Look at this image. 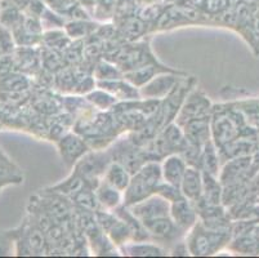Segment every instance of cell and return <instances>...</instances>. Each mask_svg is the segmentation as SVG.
Wrapping results in <instances>:
<instances>
[{
	"mask_svg": "<svg viewBox=\"0 0 259 258\" xmlns=\"http://www.w3.org/2000/svg\"><path fill=\"white\" fill-rule=\"evenodd\" d=\"M162 181L161 163L157 160H147L141 165L137 172L132 174L128 188L124 191V202L122 205L131 207L136 203L155 194L156 188Z\"/></svg>",
	"mask_w": 259,
	"mask_h": 258,
	"instance_id": "1",
	"label": "cell"
},
{
	"mask_svg": "<svg viewBox=\"0 0 259 258\" xmlns=\"http://www.w3.org/2000/svg\"><path fill=\"white\" fill-rule=\"evenodd\" d=\"M231 239V231H217L209 229L200 219L185 235L186 245L192 255H213L220 253L223 248L228 247Z\"/></svg>",
	"mask_w": 259,
	"mask_h": 258,
	"instance_id": "2",
	"label": "cell"
},
{
	"mask_svg": "<svg viewBox=\"0 0 259 258\" xmlns=\"http://www.w3.org/2000/svg\"><path fill=\"white\" fill-rule=\"evenodd\" d=\"M111 162L112 154L108 148L106 150H89L83 158L77 160L72 169L83 177L89 186L96 189Z\"/></svg>",
	"mask_w": 259,
	"mask_h": 258,
	"instance_id": "3",
	"label": "cell"
},
{
	"mask_svg": "<svg viewBox=\"0 0 259 258\" xmlns=\"http://www.w3.org/2000/svg\"><path fill=\"white\" fill-rule=\"evenodd\" d=\"M187 77L181 71H165L155 75L150 82L146 83L140 88L141 98L145 99H161L166 98L173 92L178 83Z\"/></svg>",
	"mask_w": 259,
	"mask_h": 258,
	"instance_id": "4",
	"label": "cell"
},
{
	"mask_svg": "<svg viewBox=\"0 0 259 258\" xmlns=\"http://www.w3.org/2000/svg\"><path fill=\"white\" fill-rule=\"evenodd\" d=\"M211 110H213V105L209 97L205 96L201 91H192L186 97L185 102L181 106L174 122L180 127H183L191 120L210 117Z\"/></svg>",
	"mask_w": 259,
	"mask_h": 258,
	"instance_id": "5",
	"label": "cell"
},
{
	"mask_svg": "<svg viewBox=\"0 0 259 258\" xmlns=\"http://www.w3.org/2000/svg\"><path fill=\"white\" fill-rule=\"evenodd\" d=\"M126 208L141 222L159 218V217L170 216V203L157 194H152L151 196H148V198Z\"/></svg>",
	"mask_w": 259,
	"mask_h": 258,
	"instance_id": "6",
	"label": "cell"
},
{
	"mask_svg": "<svg viewBox=\"0 0 259 258\" xmlns=\"http://www.w3.org/2000/svg\"><path fill=\"white\" fill-rule=\"evenodd\" d=\"M58 153L67 167H74L80 158H83L91 148L84 137L75 133H66L57 141Z\"/></svg>",
	"mask_w": 259,
	"mask_h": 258,
	"instance_id": "7",
	"label": "cell"
},
{
	"mask_svg": "<svg viewBox=\"0 0 259 258\" xmlns=\"http://www.w3.org/2000/svg\"><path fill=\"white\" fill-rule=\"evenodd\" d=\"M170 217L183 233H187L199 221L196 205L185 196L170 203Z\"/></svg>",
	"mask_w": 259,
	"mask_h": 258,
	"instance_id": "8",
	"label": "cell"
},
{
	"mask_svg": "<svg viewBox=\"0 0 259 258\" xmlns=\"http://www.w3.org/2000/svg\"><path fill=\"white\" fill-rule=\"evenodd\" d=\"M230 249L241 254H259V225L254 222L231 239Z\"/></svg>",
	"mask_w": 259,
	"mask_h": 258,
	"instance_id": "9",
	"label": "cell"
},
{
	"mask_svg": "<svg viewBox=\"0 0 259 258\" xmlns=\"http://www.w3.org/2000/svg\"><path fill=\"white\" fill-rule=\"evenodd\" d=\"M183 196L188 199L195 205L201 200L202 190H204V178H202V170L197 167L188 165L185 172L182 182L180 186Z\"/></svg>",
	"mask_w": 259,
	"mask_h": 258,
	"instance_id": "10",
	"label": "cell"
},
{
	"mask_svg": "<svg viewBox=\"0 0 259 258\" xmlns=\"http://www.w3.org/2000/svg\"><path fill=\"white\" fill-rule=\"evenodd\" d=\"M187 167V162L181 154H169L161 162L162 181L180 188Z\"/></svg>",
	"mask_w": 259,
	"mask_h": 258,
	"instance_id": "11",
	"label": "cell"
},
{
	"mask_svg": "<svg viewBox=\"0 0 259 258\" xmlns=\"http://www.w3.org/2000/svg\"><path fill=\"white\" fill-rule=\"evenodd\" d=\"M97 87L101 89H105L108 93H111L112 96L116 97L119 102L141 99L140 88H137L136 85H133L128 80L124 79V77L115 80H102V82H97Z\"/></svg>",
	"mask_w": 259,
	"mask_h": 258,
	"instance_id": "12",
	"label": "cell"
},
{
	"mask_svg": "<svg viewBox=\"0 0 259 258\" xmlns=\"http://www.w3.org/2000/svg\"><path fill=\"white\" fill-rule=\"evenodd\" d=\"M94 193L97 196L101 209L115 210L120 205H122V202H124V193L106 182L105 179H101L97 188L94 189Z\"/></svg>",
	"mask_w": 259,
	"mask_h": 258,
	"instance_id": "13",
	"label": "cell"
},
{
	"mask_svg": "<svg viewBox=\"0 0 259 258\" xmlns=\"http://www.w3.org/2000/svg\"><path fill=\"white\" fill-rule=\"evenodd\" d=\"M120 252L126 255H166L169 254V249L161 247L160 243H155V240H142L131 241L128 244L122 245Z\"/></svg>",
	"mask_w": 259,
	"mask_h": 258,
	"instance_id": "14",
	"label": "cell"
},
{
	"mask_svg": "<svg viewBox=\"0 0 259 258\" xmlns=\"http://www.w3.org/2000/svg\"><path fill=\"white\" fill-rule=\"evenodd\" d=\"M165 71H176L171 68L165 67V66L160 65V63H150V65L142 66V67L134 68V70L124 72V79L128 80L133 85H136L137 88H141L142 85L150 82L155 75L160 74V72H165Z\"/></svg>",
	"mask_w": 259,
	"mask_h": 258,
	"instance_id": "15",
	"label": "cell"
},
{
	"mask_svg": "<svg viewBox=\"0 0 259 258\" xmlns=\"http://www.w3.org/2000/svg\"><path fill=\"white\" fill-rule=\"evenodd\" d=\"M200 169L202 172L211 174L214 177L220 176L221 172V158L220 150L213 142V139H209L201 153V160H200Z\"/></svg>",
	"mask_w": 259,
	"mask_h": 258,
	"instance_id": "16",
	"label": "cell"
},
{
	"mask_svg": "<svg viewBox=\"0 0 259 258\" xmlns=\"http://www.w3.org/2000/svg\"><path fill=\"white\" fill-rule=\"evenodd\" d=\"M131 178L132 173L128 170V168H125L121 163L116 162V160H112L107 167V169H106L102 179H105L106 182H108V183L124 193L125 189L128 188Z\"/></svg>",
	"mask_w": 259,
	"mask_h": 258,
	"instance_id": "17",
	"label": "cell"
},
{
	"mask_svg": "<svg viewBox=\"0 0 259 258\" xmlns=\"http://www.w3.org/2000/svg\"><path fill=\"white\" fill-rule=\"evenodd\" d=\"M147 23L141 20L138 16L137 17H132L131 16V17H126L124 20H121V26L119 27V34L124 39L132 42V40L145 35L147 32Z\"/></svg>",
	"mask_w": 259,
	"mask_h": 258,
	"instance_id": "18",
	"label": "cell"
},
{
	"mask_svg": "<svg viewBox=\"0 0 259 258\" xmlns=\"http://www.w3.org/2000/svg\"><path fill=\"white\" fill-rule=\"evenodd\" d=\"M98 28L97 23L91 22L89 20H71L65 23V31L71 39H81L85 36H92Z\"/></svg>",
	"mask_w": 259,
	"mask_h": 258,
	"instance_id": "19",
	"label": "cell"
},
{
	"mask_svg": "<svg viewBox=\"0 0 259 258\" xmlns=\"http://www.w3.org/2000/svg\"><path fill=\"white\" fill-rule=\"evenodd\" d=\"M85 98L88 99V102L93 106L94 108H97L100 111H107L112 110L115 105H116L119 101L115 96H112L111 93H108L105 89H96L89 92L88 94H85Z\"/></svg>",
	"mask_w": 259,
	"mask_h": 258,
	"instance_id": "20",
	"label": "cell"
},
{
	"mask_svg": "<svg viewBox=\"0 0 259 258\" xmlns=\"http://www.w3.org/2000/svg\"><path fill=\"white\" fill-rule=\"evenodd\" d=\"M93 77L97 79V82L115 80L124 77V72L120 70V67L116 63L111 62V61H100L96 65V67H94Z\"/></svg>",
	"mask_w": 259,
	"mask_h": 258,
	"instance_id": "21",
	"label": "cell"
},
{
	"mask_svg": "<svg viewBox=\"0 0 259 258\" xmlns=\"http://www.w3.org/2000/svg\"><path fill=\"white\" fill-rule=\"evenodd\" d=\"M155 194L162 196L164 199H166L169 203H173L178 199L183 198V194L181 191V189L178 186H174V185L168 183L165 181H161L159 183V186L156 188V191Z\"/></svg>",
	"mask_w": 259,
	"mask_h": 258,
	"instance_id": "22",
	"label": "cell"
},
{
	"mask_svg": "<svg viewBox=\"0 0 259 258\" xmlns=\"http://www.w3.org/2000/svg\"><path fill=\"white\" fill-rule=\"evenodd\" d=\"M15 51V38L9 28L0 23V56H9Z\"/></svg>",
	"mask_w": 259,
	"mask_h": 258,
	"instance_id": "23",
	"label": "cell"
},
{
	"mask_svg": "<svg viewBox=\"0 0 259 258\" xmlns=\"http://www.w3.org/2000/svg\"><path fill=\"white\" fill-rule=\"evenodd\" d=\"M16 253V231H0V255Z\"/></svg>",
	"mask_w": 259,
	"mask_h": 258,
	"instance_id": "24",
	"label": "cell"
},
{
	"mask_svg": "<svg viewBox=\"0 0 259 258\" xmlns=\"http://www.w3.org/2000/svg\"><path fill=\"white\" fill-rule=\"evenodd\" d=\"M258 2L259 0H239V3L251 7V8H258Z\"/></svg>",
	"mask_w": 259,
	"mask_h": 258,
	"instance_id": "25",
	"label": "cell"
},
{
	"mask_svg": "<svg viewBox=\"0 0 259 258\" xmlns=\"http://www.w3.org/2000/svg\"><path fill=\"white\" fill-rule=\"evenodd\" d=\"M0 11H2V0H0Z\"/></svg>",
	"mask_w": 259,
	"mask_h": 258,
	"instance_id": "26",
	"label": "cell"
},
{
	"mask_svg": "<svg viewBox=\"0 0 259 258\" xmlns=\"http://www.w3.org/2000/svg\"><path fill=\"white\" fill-rule=\"evenodd\" d=\"M258 8H259V2H258Z\"/></svg>",
	"mask_w": 259,
	"mask_h": 258,
	"instance_id": "27",
	"label": "cell"
}]
</instances>
